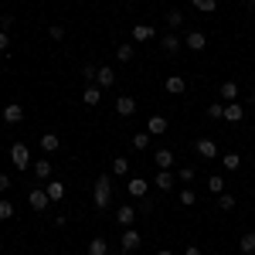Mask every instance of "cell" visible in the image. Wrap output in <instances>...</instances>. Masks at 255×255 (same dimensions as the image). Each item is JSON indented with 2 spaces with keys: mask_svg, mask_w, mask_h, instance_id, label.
<instances>
[{
  "mask_svg": "<svg viewBox=\"0 0 255 255\" xmlns=\"http://www.w3.org/2000/svg\"><path fill=\"white\" fill-rule=\"evenodd\" d=\"M109 197H113V177L99 174L96 184H92V204L96 208H109Z\"/></svg>",
  "mask_w": 255,
  "mask_h": 255,
  "instance_id": "1",
  "label": "cell"
},
{
  "mask_svg": "<svg viewBox=\"0 0 255 255\" xmlns=\"http://www.w3.org/2000/svg\"><path fill=\"white\" fill-rule=\"evenodd\" d=\"M10 160H14L17 170H31V150H27L24 143H14V146H10Z\"/></svg>",
  "mask_w": 255,
  "mask_h": 255,
  "instance_id": "2",
  "label": "cell"
},
{
  "mask_svg": "<svg viewBox=\"0 0 255 255\" xmlns=\"http://www.w3.org/2000/svg\"><path fill=\"white\" fill-rule=\"evenodd\" d=\"M119 245H123L126 252H136L139 245H143V235H139L136 228H123V235H119Z\"/></svg>",
  "mask_w": 255,
  "mask_h": 255,
  "instance_id": "3",
  "label": "cell"
},
{
  "mask_svg": "<svg viewBox=\"0 0 255 255\" xmlns=\"http://www.w3.org/2000/svg\"><path fill=\"white\" fill-rule=\"evenodd\" d=\"M0 116H3V123H7V126H17L20 119H24V106H20V102H7Z\"/></svg>",
  "mask_w": 255,
  "mask_h": 255,
  "instance_id": "4",
  "label": "cell"
},
{
  "mask_svg": "<svg viewBox=\"0 0 255 255\" xmlns=\"http://www.w3.org/2000/svg\"><path fill=\"white\" fill-rule=\"evenodd\" d=\"M96 85H99V89H113V85H116V72H113L109 65H99V72H96Z\"/></svg>",
  "mask_w": 255,
  "mask_h": 255,
  "instance_id": "5",
  "label": "cell"
},
{
  "mask_svg": "<svg viewBox=\"0 0 255 255\" xmlns=\"http://www.w3.org/2000/svg\"><path fill=\"white\" fill-rule=\"evenodd\" d=\"M163 89H167L170 96H184V92H187V79H184V75H167Z\"/></svg>",
  "mask_w": 255,
  "mask_h": 255,
  "instance_id": "6",
  "label": "cell"
},
{
  "mask_svg": "<svg viewBox=\"0 0 255 255\" xmlns=\"http://www.w3.org/2000/svg\"><path fill=\"white\" fill-rule=\"evenodd\" d=\"M27 201H31V208H34V211H44V208L51 204V197H48V191H44V187H34V191L27 194Z\"/></svg>",
  "mask_w": 255,
  "mask_h": 255,
  "instance_id": "7",
  "label": "cell"
},
{
  "mask_svg": "<svg viewBox=\"0 0 255 255\" xmlns=\"http://www.w3.org/2000/svg\"><path fill=\"white\" fill-rule=\"evenodd\" d=\"M116 221L123 225V228H133V221H136V208H133V204H119Z\"/></svg>",
  "mask_w": 255,
  "mask_h": 255,
  "instance_id": "8",
  "label": "cell"
},
{
  "mask_svg": "<svg viewBox=\"0 0 255 255\" xmlns=\"http://www.w3.org/2000/svg\"><path fill=\"white\" fill-rule=\"evenodd\" d=\"M194 150H197V157H201V160H215L218 157V143H215V139H197Z\"/></svg>",
  "mask_w": 255,
  "mask_h": 255,
  "instance_id": "9",
  "label": "cell"
},
{
  "mask_svg": "<svg viewBox=\"0 0 255 255\" xmlns=\"http://www.w3.org/2000/svg\"><path fill=\"white\" fill-rule=\"evenodd\" d=\"M153 38H157V31L150 24H136L133 27V44H146V41H153Z\"/></svg>",
  "mask_w": 255,
  "mask_h": 255,
  "instance_id": "10",
  "label": "cell"
},
{
  "mask_svg": "<svg viewBox=\"0 0 255 255\" xmlns=\"http://www.w3.org/2000/svg\"><path fill=\"white\" fill-rule=\"evenodd\" d=\"M184 44H187L191 51H204V48H208V34H204V31H191V34L184 38Z\"/></svg>",
  "mask_w": 255,
  "mask_h": 255,
  "instance_id": "11",
  "label": "cell"
},
{
  "mask_svg": "<svg viewBox=\"0 0 255 255\" xmlns=\"http://www.w3.org/2000/svg\"><path fill=\"white\" fill-rule=\"evenodd\" d=\"M221 119H225V123H242V119H245V106H242V102H228Z\"/></svg>",
  "mask_w": 255,
  "mask_h": 255,
  "instance_id": "12",
  "label": "cell"
},
{
  "mask_svg": "<svg viewBox=\"0 0 255 255\" xmlns=\"http://www.w3.org/2000/svg\"><path fill=\"white\" fill-rule=\"evenodd\" d=\"M116 113H119L123 119L133 116V113H136V99H133V96H119V99H116Z\"/></svg>",
  "mask_w": 255,
  "mask_h": 255,
  "instance_id": "13",
  "label": "cell"
},
{
  "mask_svg": "<svg viewBox=\"0 0 255 255\" xmlns=\"http://www.w3.org/2000/svg\"><path fill=\"white\" fill-rule=\"evenodd\" d=\"M167 129H170V123H167L163 116H153L150 123H146V133H150V136H163Z\"/></svg>",
  "mask_w": 255,
  "mask_h": 255,
  "instance_id": "14",
  "label": "cell"
},
{
  "mask_svg": "<svg viewBox=\"0 0 255 255\" xmlns=\"http://www.w3.org/2000/svg\"><path fill=\"white\" fill-rule=\"evenodd\" d=\"M146 187H150V184H146L143 177H129V180H126V191L133 197H146Z\"/></svg>",
  "mask_w": 255,
  "mask_h": 255,
  "instance_id": "15",
  "label": "cell"
},
{
  "mask_svg": "<svg viewBox=\"0 0 255 255\" xmlns=\"http://www.w3.org/2000/svg\"><path fill=\"white\" fill-rule=\"evenodd\" d=\"M44 191L51 197V204H55V201H65V184H61V180H44Z\"/></svg>",
  "mask_w": 255,
  "mask_h": 255,
  "instance_id": "16",
  "label": "cell"
},
{
  "mask_svg": "<svg viewBox=\"0 0 255 255\" xmlns=\"http://www.w3.org/2000/svg\"><path fill=\"white\" fill-rule=\"evenodd\" d=\"M153 160H157V167H160V170H170V167H174V153H170L167 146H160L157 153H153Z\"/></svg>",
  "mask_w": 255,
  "mask_h": 255,
  "instance_id": "17",
  "label": "cell"
},
{
  "mask_svg": "<svg viewBox=\"0 0 255 255\" xmlns=\"http://www.w3.org/2000/svg\"><path fill=\"white\" fill-rule=\"evenodd\" d=\"M31 170H34L38 180H51V160H34V163H31Z\"/></svg>",
  "mask_w": 255,
  "mask_h": 255,
  "instance_id": "18",
  "label": "cell"
},
{
  "mask_svg": "<svg viewBox=\"0 0 255 255\" xmlns=\"http://www.w3.org/2000/svg\"><path fill=\"white\" fill-rule=\"evenodd\" d=\"M180 44H184V41L177 38V34H163V38H160V48H163L167 55H177V51H180Z\"/></svg>",
  "mask_w": 255,
  "mask_h": 255,
  "instance_id": "19",
  "label": "cell"
},
{
  "mask_svg": "<svg viewBox=\"0 0 255 255\" xmlns=\"http://www.w3.org/2000/svg\"><path fill=\"white\" fill-rule=\"evenodd\" d=\"M82 102H85V106H99V102H102V89H99V85H89V89L82 92Z\"/></svg>",
  "mask_w": 255,
  "mask_h": 255,
  "instance_id": "20",
  "label": "cell"
},
{
  "mask_svg": "<svg viewBox=\"0 0 255 255\" xmlns=\"http://www.w3.org/2000/svg\"><path fill=\"white\" fill-rule=\"evenodd\" d=\"M153 184H157V191H170V187H174V174H170V170H160V174L153 177Z\"/></svg>",
  "mask_w": 255,
  "mask_h": 255,
  "instance_id": "21",
  "label": "cell"
},
{
  "mask_svg": "<svg viewBox=\"0 0 255 255\" xmlns=\"http://www.w3.org/2000/svg\"><path fill=\"white\" fill-rule=\"evenodd\" d=\"M58 146H61V139L55 136V133H44V136H41V150H44V153H55Z\"/></svg>",
  "mask_w": 255,
  "mask_h": 255,
  "instance_id": "22",
  "label": "cell"
},
{
  "mask_svg": "<svg viewBox=\"0 0 255 255\" xmlns=\"http://www.w3.org/2000/svg\"><path fill=\"white\" fill-rule=\"evenodd\" d=\"M238 249H242V255H255V232L238 238Z\"/></svg>",
  "mask_w": 255,
  "mask_h": 255,
  "instance_id": "23",
  "label": "cell"
},
{
  "mask_svg": "<svg viewBox=\"0 0 255 255\" xmlns=\"http://www.w3.org/2000/svg\"><path fill=\"white\" fill-rule=\"evenodd\" d=\"M204 184H208V191H211V194H225V177H221V174H211Z\"/></svg>",
  "mask_w": 255,
  "mask_h": 255,
  "instance_id": "24",
  "label": "cell"
},
{
  "mask_svg": "<svg viewBox=\"0 0 255 255\" xmlns=\"http://www.w3.org/2000/svg\"><path fill=\"white\" fill-rule=\"evenodd\" d=\"M89 255H109V242L106 238H92L89 242Z\"/></svg>",
  "mask_w": 255,
  "mask_h": 255,
  "instance_id": "25",
  "label": "cell"
},
{
  "mask_svg": "<svg viewBox=\"0 0 255 255\" xmlns=\"http://www.w3.org/2000/svg\"><path fill=\"white\" fill-rule=\"evenodd\" d=\"M116 55H119V61H133V55H136V44H133V41L119 44V48H116Z\"/></svg>",
  "mask_w": 255,
  "mask_h": 255,
  "instance_id": "26",
  "label": "cell"
},
{
  "mask_svg": "<svg viewBox=\"0 0 255 255\" xmlns=\"http://www.w3.org/2000/svg\"><path fill=\"white\" fill-rule=\"evenodd\" d=\"M191 7L201 10V14H215V10H218V0H191Z\"/></svg>",
  "mask_w": 255,
  "mask_h": 255,
  "instance_id": "27",
  "label": "cell"
},
{
  "mask_svg": "<svg viewBox=\"0 0 255 255\" xmlns=\"http://www.w3.org/2000/svg\"><path fill=\"white\" fill-rule=\"evenodd\" d=\"M221 99H225V102H238V85L235 82H225V85H221Z\"/></svg>",
  "mask_w": 255,
  "mask_h": 255,
  "instance_id": "28",
  "label": "cell"
},
{
  "mask_svg": "<svg viewBox=\"0 0 255 255\" xmlns=\"http://www.w3.org/2000/svg\"><path fill=\"white\" fill-rule=\"evenodd\" d=\"M126 174H129V160L116 157V160H113V177H126Z\"/></svg>",
  "mask_w": 255,
  "mask_h": 255,
  "instance_id": "29",
  "label": "cell"
},
{
  "mask_svg": "<svg viewBox=\"0 0 255 255\" xmlns=\"http://www.w3.org/2000/svg\"><path fill=\"white\" fill-rule=\"evenodd\" d=\"M221 167H225V170H238V167H242V157H238V153H225V157H221Z\"/></svg>",
  "mask_w": 255,
  "mask_h": 255,
  "instance_id": "30",
  "label": "cell"
},
{
  "mask_svg": "<svg viewBox=\"0 0 255 255\" xmlns=\"http://www.w3.org/2000/svg\"><path fill=\"white\" fill-rule=\"evenodd\" d=\"M218 208H221V211H235V194H228V191L218 194Z\"/></svg>",
  "mask_w": 255,
  "mask_h": 255,
  "instance_id": "31",
  "label": "cell"
},
{
  "mask_svg": "<svg viewBox=\"0 0 255 255\" xmlns=\"http://www.w3.org/2000/svg\"><path fill=\"white\" fill-rule=\"evenodd\" d=\"M10 218H14V204L7 197H0V221H10Z\"/></svg>",
  "mask_w": 255,
  "mask_h": 255,
  "instance_id": "32",
  "label": "cell"
},
{
  "mask_svg": "<svg viewBox=\"0 0 255 255\" xmlns=\"http://www.w3.org/2000/svg\"><path fill=\"white\" fill-rule=\"evenodd\" d=\"M180 204H184V208H191V204H197L194 187H184V191H180Z\"/></svg>",
  "mask_w": 255,
  "mask_h": 255,
  "instance_id": "33",
  "label": "cell"
},
{
  "mask_svg": "<svg viewBox=\"0 0 255 255\" xmlns=\"http://www.w3.org/2000/svg\"><path fill=\"white\" fill-rule=\"evenodd\" d=\"M150 146V133H133V150H146Z\"/></svg>",
  "mask_w": 255,
  "mask_h": 255,
  "instance_id": "34",
  "label": "cell"
},
{
  "mask_svg": "<svg viewBox=\"0 0 255 255\" xmlns=\"http://www.w3.org/2000/svg\"><path fill=\"white\" fill-rule=\"evenodd\" d=\"M167 24H170V27H180V24H184V14H180V10H167Z\"/></svg>",
  "mask_w": 255,
  "mask_h": 255,
  "instance_id": "35",
  "label": "cell"
},
{
  "mask_svg": "<svg viewBox=\"0 0 255 255\" xmlns=\"http://www.w3.org/2000/svg\"><path fill=\"white\" fill-rule=\"evenodd\" d=\"M208 116L221 119V116H225V102H211V106H208Z\"/></svg>",
  "mask_w": 255,
  "mask_h": 255,
  "instance_id": "36",
  "label": "cell"
},
{
  "mask_svg": "<svg viewBox=\"0 0 255 255\" xmlns=\"http://www.w3.org/2000/svg\"><path fill=\"white\" fill-rule=\"evenodd\" d=\"M180 184H191V180H194V167H180Z\"/></svg>",
  "mask_w": 255,
  "mask_h": 255,
  "instance_id": "37",
  "label": "cell"
},
{
  "mask_svg": "<svg viewBox=\"0 0 255 255\" xmlns=\"http://www.w3.org/2000/svg\"><path fill=\"white\" fill-rule=\"evenodd\" d=\"M48 34H51V41H65V27H61V24H55Z\"/></svg>",
  "mask_w": 255,
  "mask_h": 255,
  "instance_id": "38",
  "label": "cell"
},
{
  "mask_svg": "<svg viewBox=\"0 0 255 255\" xmlns=\"http://www.w3.org/2000/svg\"><path fill=\"white\" fill-rule=\"evenodd\" d=\"M96 72H99V68H92V65H85V68H82V75H85V79H89V85H92V82H96Z\"/></svg>",
  "mask_w": 255,
  "mask_h": 255,
  "instance_id": "39",
  "label": "cell"
},
{
  "mask_svg": "<svg viewBox=\"0 0 255 255\" xmlns=\"http://www.w3.org/2000/svg\"><path fill=\"white\" fill-rule=\"evenodd\" d=\"M7 191H10V177L0 174V194H7Z\"/></svg>",
  "mask_w": 255,
  "mask_h": 255,
  "instance_id": "40",
  "label": "cell"
},
{
  "mask_svg": "<svg viewBox=\"0 0 255 255\" xmlns=\"http://www.w3.org/2000/svg\"><path fill=\"white\" fill-rule=\"evenodd\" d=\"M7 44H10V31H0V51H7Z\"/></svg>",
  "mask_w": 255,
  "mask_h": 255,
  "instance_id": "41",
  "label": "cell"
},
{
  "mask_svg": "<svg viewBox=\"0 0 255 255\" xmlns=\"http://www.w3.org/2000/svg\"><path fill=\"white\" fill-rule=\"evenodd\" d=\"M10 20H14L10 14H3V17H0V31H10Z\"/></svg>",
  "mask_w": 255,
  "mask_h": 255,
  "instance_id": "42",
  "label": "cell"
},
{
  "mask_svg": "<svg viewBox=\"0 0 255 255\" xmlns=\"http://www.w3.org/2000/svg\"><path fill=\"white\" fill-rule=\"evenodd\" d=\"M184 255H201V249H197V245H191V249H187Z\"/></svg>",
  "mask_w": 255,
  "mask_h": 255,
  "instance_id": "43",
  "label": "cell"
},
{
  "mask_svg": "<svg viewBox=\"0 0 255 255\" xmlns=\"http://www.w3.org/2000/svg\"><path fill=\"white\" fill-rule=\"evenodd\" d=\"M157 255H174V252H170V249H160V252Z\"/></svg>",
  "mask_w": 255,
  "mask_h": 255,
  "instance_id": "44",
  "label": "cell"
},
{
  "mask_svg": "<svg viewBox=\"0 0 255 255\" xmlns=\"http://www.w3.org/2000/svg\"><path fill=\"white\" fill-rule=\"evenodd\" d=\"M126 3H136V0H126Z\"/></svg>",
  "mask_w": 255,
  "mask_h": 255,
  "instance_id": "45",
  "label": "cell"
},
{
  "mask_svg": "<svg viewBox=\"0 0 255 255\" xmlns=\"http://www.w3.org/2000/svg\"><path fill=\"white\" fill-rule=\"evenodd\" d=\"M252 102H255V92H252Z\"/></svg>",
  "mask_w": 255,
  "mask_h": 255,
  "instance_id": "46",
  "label": "cell"
}]
</instances>
